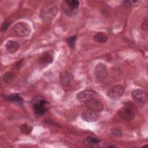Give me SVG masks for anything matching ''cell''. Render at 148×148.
<instances>
[{
    "mask_svg": "<svg viewBox=\"0 0 148 148\" xmlns=\"http://www.w3.org/2000/svg\"><path fill=\"white\" fill-rule=\"evenodd\" d=\"M57 7L53 3H46L43 6L40 10V17L44 21H48L53 20L57 15Z\"/></svg>",
    "mask_w": 148,
    "mask_h": 148,
    "instance_id": "1",
    "label": "cell"
},
{
    "mask_svg": "<svg viewBox=\"0 0 148 148\" xmlns=\"http://www.w3.org/2000/svg\"><path fill=\"white\" fill-rule=\"evenodd\" d=\"M79 2L77 0H66L62 2V9L64 13L68 16H72L77 12Z\"/></svg>",
    "mask_w": 148,
    "mask_h": 148,
    "instance_id": "2",
    "label": "cell"
},
{
    "mask_svg": "<svg viewBox=\"0 0 148 148\" xmlns=\"http://www.w3.org/2000/svg\"><path fill=\"white\" fill-rule=\"evenodd\" d=\"M13 30L18 36L21 37H25L29 35L31 32L30 25L25 22L17 23L14 25Z\"/></svg>",
    "mask_w": 148,
    "mask_h": 148,
    "instance_id": "3",
    "label": "cell"
},
{
    "mask_svg": "<svg viewBox=\"0 0 148 148\" xmlns=\"http://www.w3.org/2000/svg\"><path fill=\"white\" fill-rule=\"evenodd\" d=\"M47 101L43 98L37 99L32 105L34 112L38 116L44 114L47 111Z\"/></svg>",
    "mask_w": 148,
    "mask_h": 148,
    "instance_id": "4",
    "label": "cell"
},
{
    "mask_svg": "<svg viewBox=\"0 0 148 148\" xmlns=\"http://www.w3.org/2000/svg\"><path fill=\"white\" fill-rule=\"evenodd\" d=\"M85 105L88 109L99 112L103 109V103L95 98H91L84 102Z\"/></svg>",
    "mask_w": 148,
    "mask_h": 148,
    "instance_id": "5",
    "label": "cell"
},
{
    "mask_svg": "<svg viewBox=\"0 0 148 148\" xmlns=\"http://www.w3.org/2000/svg\"><path fill=\"white\" fill-rule=\"evenodd\" d=\"M97 94V92L91 90H84L80 91L76 95V98L78 101L81 102H85L87 100L95 98Z\"/></svg>",
    "mask_w": 148,
    "mask_h": 148,
    "instance_id": "6",
    "label": "cell"
},
{
    "mask_svg": "<svg viewBox=\"0 0 148 148\" xmlns=\"http://www.w3.org/2000/svg\"><path fill=\"white\" fill-rule=\"evenodd\" d=\"M124 92V87L121 85H116L108 92V95L111 99H116L120 98Z\"/></svg>",
    "mask_w": 148,
    "mask_h": 148,
    "instance_id": "7",
    "label": "cell"
},
{
    "mask_svg": "<svg viewBox=\"0 0 148 148\" xmlns=\"http://www.w3.org/2000/svg\"><path fill=\"white\" fill-rule=\"evenodd\" d=\"M82 117L87 122H95L99 119V115L98 112L88 109L82 113Z\"/></svg>",
    "mask_w": 148,
    "mask_h": 148,
    "instance_id": "8",
    "label": "cell"
},
{
    "mask_svg": "<svg viewBox=\"0 0 148 148\" xmlns=\"http://www.w3.org/2000/svg\"><path fill=\"white\" fill-rule=\"evenodd\" d=\"M119 116L125 120H132L135 117V113L130 107L125 106L119 111Z\"/></svg>",
    "mask_w": 148,
    "mask_h": 148,
    "instance_id": "9",
    "label": "cell"
},
{
    "mask_svg": "<svg viewBox=\"0 0 148 148\" xmlns=\"http://www.w3.org/2000/svg\"><path fill=\"white\" fill-rule=\"evenodd\" d=\"M95 73L97 79L101 82L106 80L108 77L107 69L103 64H98L95 70Z\"/></svg>",
    "mask_w": 148,
    "mask_h": 148,
    "instance_id": "10",
    "label": "cell"
},
{
    "mask_svg": "<svg viewBox=\"0 0 148 148\" xmlns=\"http://www.w3.org/2000/svg\"><path fill=\"white\" fill-rule=\"evenodd\" d=\"M133 99L139 102H146L147 100V92L142 90H135L132 92Z\"/></svg>",
    "mask_w": 148,
    "mask_h": 148,
    "instance_id": "11",
    "label": "cell"
},
{
    "mask_svg": "<svg viewBox=\"0 0 148 148\" xmlns=\"http://www.w3.org/2000/svg\"><path fill=\"white\" fill-rule=\"evenodd\" d=\"M73 80L72 75L68 71H63L60 74V80L64 86H69Z\"/></svg>",
    "mask_w": 148,
    "mask_h": 148,
    "instance_id": "12",
    "label": "cell"
},
{
    "mask_svg": "<svg viewBox=\"0 0 148 148\" xmlns=\"http://www.w3.org/2000/svg\"><path fill=\"white\" fill-rule=\"evenodd\" d=\"M53 61V56L51 52H45L39 58V62L41 64L47 65L50 64Z\"/></svg>",
    "mask_w": 148,
    "mask_h": 148,
    "instance_id": "13",
    "label": "cell"
},
{
    "mask_svg": "<svg viewBox=\"0 0 148 148\" xmlns=\"http://www.w3.org/2000/svg\"><path fill=\"white\" fill-rule=\"evenodd\" d=\"M19 46V44L16 41L9 40L5 45V48L9 53H14L18 50Z\"/></svg>",
    "mask_w": 148,
    "mask_h": 148,
    "instance_id": "14",
    "label": "cell"
},
{
    "mask_svg": "<svg viewBox=\"0 0 148 148\" xmlns=\"http://www.w3.org/2000/svg\"><path fill=\"white\" fill-rule=\"evenodd\" d=\"M4 98H5L6 100L11 101L13 103H15L17 105H22L23 103V99L22 98L17 94H11L9 96L4 95Z\"/></svg>",
    "mask_w": 148,
    "mask_h": 148,
    "instance_id": "15",
    "label": "cell"
},
{
    "mask_svg": "<svg viewBox=\"0 0 148 148\" xmlns=\"http://www.w3.org/2000/svg\"><path fill=\"white\" fill-rule=\"evenodd\" d=\"M99 143V140L98 138H96L92 136L87 137L83 142V144L86 147H94L95 145H98Z\"/></svg>",
    "mask_w": 148,
    "mask_h": 148,
    "instance_id": "16",
    "label": "cell"
},
{
    "mask_svg": "<svg viewBox=\"0 0 148 148\" xmlns=\"http://www.w3.org/2000/svg\"><path fill=\"white\" fill-rule=\"evenodd\" d=\"M94 39L98 43H103L106 42L108 40V36L102 32H98L94 36Z\"/></svg>",
    "mask_w": 148,
    "mask_h": 148,
    "instance_id": "17",
    "label": "cell"
},
{
    "mask_svg": "<svg viewBox=\"0 0 148 148\" xmlns=\"http://www.w3.org/2000/svg\"><path fill=\"white\" fill-rule=\"evenodd\" d=\"M20 131L22 134L25 135H28L32 130V127L27 123H24L21 125L20 127Z\"/></svg>",
    "mask_w": 148,
    "mask_h": 148,
    "instance_id": "18",
    "label": "cell"
},
{
    "mask_svg": "<svg viewBox=\"0 0 148 148\" xmlns=\"http://www.w3.org/2000/svg\"><path fill=\"white\" fill-rule=\"evenodd\" d=\"M76 36H72L69 37L66 39V43L68 45L72 48H74L76 45Z\"/></svg>",
    "mask_w": 148,
    "mask_h": 148,
    "instance_id": "19",
    "label": "cell"
},
{
    "mask_svg": "<svg viewBox=\"0 0 148 148\" xmlns=\"http://www.w3.org/2000/svg\"><path fill=\"white\" fill-rule=\"evenodd\" d=\"M14 77V74L13 72H6L3 76V80L5 82H9Z\"/></svg>",
    "mask_w": 148,
    "mask_h": 148,
    "instance_id": "20",
    "label": "cell"
},
{
    "mask_svg": "<svg viewBox=\"0 0 148 148\" xmlns=\"http://www.w3.org/2000/svg\"><path fill=\"white\" fill-rule=\"evenodd\" d=\"M10 24H11V21L9 20H6L4 21L1 25V31H5L8 28V27L10 26Z\"/></svg>",
    "mask_w": 148,
    "mask_h": 148,
    "instance_id": "21",
    "label": "cell"
},
{
    "mask_svg": "<svg viewBox=\"0 0 148 148\" xmlns=\"http://www.w3.org/2000/svg\"><path fill=\"white\" fill-rule=\"evenodd\" d=\"M24 61L23 59H22V60H20L19 61H17L16 63L15 67L17 69H19L24 66Z\"/></svg>",
    "mask_w": 148,
    "mask_h": 148,
    "instance_id": "22",
    "label": "cell"
},
{
    "mask_svg": "<svg viewBox=\"0 0 148 148\" xmlns=\"http://www.w3.org/2000/svg\"><path fill=\"white\" fill-rule=\"evenodd\" d=\"M141 28H142V29L144 31H145V32L147 31V28H148V26H147V20H145V21H143V22L142 24Z\"/></svg>",
    "mask_w": 148,
    "mask_h": 148,
    "instance_id": "23",
    "label": "cell"
},
{
    "mask_svg": "<svg viewBox=\"0 0 148 148\" xmlns=\"http://www.w3.org/2000/svg\"><path fill=\"white\" fill-rule=\"evenodd\" d=\"M135 1H124V3L125 4V5H132V3H135Z\"/></svg>",
    "mask_w": 148,
    "mask_h": 148,
    "instance_id": "24",
    "label": "cell"
}]
</instances>
